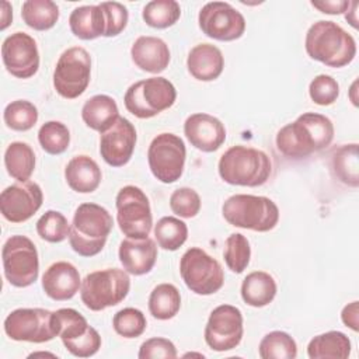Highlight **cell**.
I'll return each mask as SVG.
<instances>
[{
    "label": "cell",
    "mask_w": 359,
    "mask_h": 359,
    "mask_svg": "<svg viewBox=\"0 0 359 359\" xmlns=\"http://www.w3.org/2000/svg\"><path fill=\"white\" fill-rule=\"evenodd\" d=\"M223 258L227 268L234 273H241L247 269L251 258V247L248 238L241 233L230 234L224 241Z\"/></svg>",
    "instance_id": "obj_38"
},
{
    "label": "cell",
    "mask_w": 359,
    "mask_h": 359,
    "mask_svg": "<svg viewBox=\"0 0 359 359\" xmlns=\"http://www.w3.org/2000/svg\"><path fill=\"white\" fill-rule=\"evenodd\" d=\"M130 56L136 67L154 74L164 72L171 60L168 45L161 38L151 35L139 36L130 48Z\"/></svg>",
    "instance_id": "obj_22"
},
{
    "label": "cell",
    "mask_w": 359,
    "mask_h": 359,
    "mask_svg": "<svg viewBox=\"0 0 359 359\" xmlns=\"http://www.w3.org/2000/svg\"><path fill=\"white\" fill-rule=\"evenodd\" d=\"M6 335L18 342L42 344L57 337L53 311L46 309H17L13 310L3 324Z\"/></svg>",
    "instance_id": "obj_13"
},
{
    "label": "cell",
    "mask_w": 359,
    "mask_h": 359,
    "mask_svg": "<svg viewBox=\"0 0 359 359\" xmlns=\"http://www.w3.org/2000/svg\"><path fill=\"white\" fill-rule=\"evenodd\" d=\"M43 194L34 181H17L0 194V210L10 223H22L31 219L42 206Z\"/></svg>",
    "instance_id": "obj_16"
},
{
    "label": "cell",
    "mask_w": 359,
    "mask_h": 359,
    "mask_svg": "<svg viewBox=\"0 0 359 359\" xmlns=\"http://www.w3.org/2000/svg\"><path fill=\"white\" fill-rule=\"evenodd\" d=\"M220 178L238 187H261L272 172V163L268 154L251 146H231L217 164Z\"/></svg>",
    "instance_id": "obj_4"
},
{
    "label": "cell",
    "mask_w": 359,
    "mask_h": 359,
    "mask_svg": "<svg viewBox=\"0 0 359 359\" xmlns=\"http://www.w3.org/2000/svg\"><path fill=\"white\" fill-rule=\"evenodd\" d=\"M116 222L126 237H149L153 226V215L147 195L135 185L121 188L115 198Z\"/></svg>",
    "instance_id": "obj_11"
},
{
    "label": "cell",
    "mask_w": 359,
    "mask_h": 359,
    "mask_svg": "<svg viewBox=\"0 0 359 359\" xmlns=\"http://www.w3.org/2000/svg\"><path fill=\"white\" fill-rule=\"evenodd\" d=\"M278 292L273 276L265 271L250 272L241 282V299L251 307H265L275 299Z\"/></svg>",
    "instance_id": "obj_27"
},
{
    "label": "cell",
    "mask_w": 359,
    "mask_h": 359,
    "mask_svg": "<svg viewBox=\"0 0 359 359\" xmlns=\"http://www.w3.org/2000/svg\"><path fill=\"white\" fill-rule=\"evenodd\" d=\"M258 353L262 359H294L297 344L285 331H271L261 339Z\"/></svg>",
    "instance_id": "obj_36"
},
{
    "label": "cell",
    "mask_w": 359,
    "mask_h": 359,
    "mask_svg": "<svg viewBox=\"0 0 359 359\" xmlns=\"http://www.w3.org/2000/svg\"><path fill=\"white\" fill-rule=\"evenodd\" d=\"M331 170L338 181L356 188L359 185L358 143L337 147L331 154Z\"/></svg>",
    "instance_id": "obj_30"
},
{
    "label": "cell",
    "mask_w": 359,
    "mask_h": 359,
    "mask_svg": "<svg viewBox=\"0 0 359 359\" xmlns=\"http://www.w3.org/2000/svg\"><path fill=\"white\" fill-rule=\"evenodd\" d=\"M53 320L57 330V337H60L65 348L88 334V331L93 328L87 323L86 317L74 309L65 307L53 311Z\"/></svg>",
    "instance_id": "obj_33"
},
{
    "label": "cell",
    "mask_w": 359,
    "mask_h": 359,
    "mask_svg": "<svg viewBox=\"0 0 359 359\" xmlns=\"http://www.w3.org/2000/svg\"><path fill=\"white\" fill-rule=\"evenodd\" d=\"M222 215L234 227L259 233L272 230L279 222V208L272 199L250 194L229 196L222 206Z\"/></svg>",
    "instance_id": "obj_5"
},
{
    "label": "cell",
    "mask_w": 359,
    "mask_h": 359,
    "mask_svg": "<svg viewBox=\"0 0 359 359\" xmlns=\"http://www.w3.org/2000/svg\"><path fill=\"white\" fill-rule=\"evenodd\" d=\"M310 4L317 8L318 11L324 13V14H330V15H337V14H344L351 1L348 0H320V1H310Z\"/></svg>",
    "instance_id": "obj_46"
},
{
    "label": "cell",
    "mask_w": 359,
    "mask_h": 359,
    "mask_svg": "<svg viewBox=\"0 0 359 359\" xmlns=\"http://www.w3.org/2000/svg\"><path fill=\"white\" fill-rule=\"evenodd\" d=\"M201 206V196L194 188H178L170 196V208L172 213L182 219L195 217L199 213Z\"/></svg>",
    "instance_id": "obj_42"
},
{
    "label": "cell",
    "mask_w": 359,
    "mask_h": 359,
    "mask_svg": "<svg viewBox=\"0 0 359 359\" xmlns=\"http://www.w3.org/2000/svg\"><path fill=\"white\" fill-rule=\"evenodd\" d=\"M112 327L123 338H137L146 331L147 321L139 309L125 307L114 314Z\"/></svg>",
    "instance_id": "obj_41"
},
{
    "label": "cell",
    "mask_w": 359,
    "mask_h": 359,
    "mask_svg": "<svg viewBox=\"0 0 359 359\" xmlns=\"http://www.w3.org/2000/svg\"><path fill=\"white\" fill-rule=\"evenodd\" d=\"M91 79V56L81 46L67 48L57 59L53 70V87L67 100L80 97Z\"/></svg>",
    "instance_id": "obj_10"
},
{
    "label": "cell",
    "mask_w": 359,
    "mask_h": 359,
    "mask_svg": "<svg viewBox=\"0 0 359 359\" xmlns=\"http://www.w3.org/2000/svg\"><path fill=\"white\" fill-rule=\"evenodd\" d=\"M31 356H52V358H56V355L49 353V352H34V353L29 355V358H31Z\"/></svg>",
    "instance_id": "obj_51"
},
{
    "label": "cell",
    "mask_w": 359,
    "mask_h": 359,
    "mask_svg": "<svg viewBox=\"0 0 359 359\" xmlns=\"http://www.w3.org/2000/svg\"><path fill=\"white\" fill-rule=\"evenodd\" d=\"M69 25L74 36L84 41L104 36L107 29L104 10L100 4L76 7L69 17Z\"/></svg>",
    "instance_id": "obj_26"
},
{
    "label": "cell",
    "mask_w": 359,
    "mask_h": 359,
    "mask_svg": "<svg viewBox=\"0 0 359 359\" xmlns=\"http://www.w3.org/2000/svg\"><path fill=\"white\" fill-rule=\"evenodd\" d=\"M244 334V318L238 307L220 304L212 310L205 327V342L216 352L237 348Z\"/></svg>",
    "instance_id": "obj_14"
},
{
    "label": "cell",
    "mask_w": 359,
    "mask_h": 359,
    "mask_svg": "<svg viewBox=\"0 0 359 359\" xmlns=\"http://www.w3.org/2000/svg\"><path fill=\"white\" fill-rule=\"evenodd\" d=\"M38 142L48 154H62L70 144L69 128L59 121H48L38 130Z\"/></svg>",
    "instance_id": "obj_39"
},
{
    "label": "cell",
    "mask_w": 359,
    "mask_h": 359,
    "mask_svg": "<svg viewBox=\"0 0 359 359\" xmlns=\"http://www.w3.org/2000/svg\"><path fill=\"white\" fill-rule=\"evenodd\" d=\"M142 17L149 27L164 29L180 20L181 7L175 0H153L143 7Z\"/></svg>",
    "instance_id": "obj_35"
},
{
    "label": "cell",
    "mask_w": 359,
    "mask_h": 359,
    "mask_svg": "<svg viewBox=\"0 0 359 359\" xmlns=\"http://www.w3.org/2000/svg\"><path fill=\"white\" fill-rule=\"evenodd\" d=\"M8 175L17 181H28L35 170V153L25 142H13L4 151Z\"/></svg>",
    "instance_id": "obj_29"
},
{
    "label": "cell",
    "mask_w": 359,
    "mask_h": 359,
    "mask_svg": "<svg viewBox=\"0 0 359 359\" xmlns=\"http://www.w3.org/2000/svg\"><path fill=\"white\" fill-rule=\"evenodd\" d=\"M116 101L107 94H97L88 98L81 108L83 122L93 130L104 133L119 118Z\"/></svg>",
    "instance_id": "obj_25"
},
{
    "label": "cell",
    "mask_w": 359,
    "mask_h": 359,
    "mask_svg": "<svg viewBox=\"0 0 359 359\" xmlns=\"http://www.w3.org/2000/svg\"><path fill=\"white\" fill-rule=\"evenodd\" d=\"M38 236L48 243H62L69 237L70 224L59 210H46L36 222Z\"/></svg>",
    "instance_id": "obj_40"
},
{
    "label": "cell",
    "mask_w": 359,
    "mask_h": 359,
    "mask_svg": "<svg viewBox=\"0 0 359 359\" xmlns=\"http://www.w3.org/2000/svg\"><path fill=\"white\" fill-rule=\"evenodd\" d=\"M332 121L317 112H304L276 133L278 150L289 158H304L328 147L334 139Z\"/></svg>",
    "instance_id": "obj_1"
},
{
    "label": "cell",
    "mask_w": 359,
    "mask_h": 359,
    "mask_svg": "<svg viewBox=\"0 0 359 359\" xmlns=\"http://www.w3.org/2000/svg\"><path fill=\"white\" fill-rule=\"evenodd\" d=\"M198 24L206 36L222 42L236 41L245 32L244 15L226 1L206 3L198 14Z\"/></svg>",
    "instance_id": "obj_15"
},
{
    "label": "cell",
    "mask_w": 359,
    "mask_h": 359,
    "mask_svg": "<svg viewBox=\"0 0 359 359\" xmlns=\"http://www.w3.org/2000/svg\"><path fill=\"white\" fill-rule=\"evenodd\" d=\"M351 341L341 331H327L316 335L307 345L310 359H346L351 355Z\"/></svg>",
    "instance_id": "obj_28"
},
{
    "label": "cell",
    "mask_w": 359,
    "mask_h": 359,
    "mask_svg": "<svg viewBox=\"0 0 359 359\" xmlns=\"http://www.w3.org/2000/svg\"><path fill=\"white\" fill-rule=\"evenodd\" d=\"M184 135L198 150L212 153L226 140V128L220 119L205 112L189 115L184 122Z\"/></svg>",
    "instance_id": "obj_19"
},
{
    "label": "cell",
    "mask_w": 359,
    "mask_h": 359,
    "mask_svg": "<svg viewBox=\"0 0 359 359\" xmlns=\"http://www.w3.org/2000/svg\"><path fill=\"white\" fill-rule=\"evenodd\" d=\"M4 276L15 287L32 285L39 275L38 250L31 238L14 234L6 240L1 250Z\"/></svg>",
    "instance_id": "obj_9"
},
{
    "label": "cell",
    "mask_w": 359,
    "mask_h": 359,
    "mask_svg": "<svg viewBox=\"0 0 359 359\" xmlns=\"http://www.w3.org/2000/svg\"><path fill=\"white\" fill-rule=\"evenodd\" d=\"M65 178L67 185L79 194L94 192L102 180L101 168L90 156H74L65 167Z\"/></svg>",
    "instance_id": "obj_24"
},
{
    "label": "cell",
    "mask_w": 359,
    "mask_h": 359,
    "mask_svg": "<svg viewBox=\"0 0 359 359\" xmlns=\"http://www.w3.org/2000/svg\"><path fill=\"white\" fill-rule=\"evenodd\" d=\"M118 257L128 273L135 276L146 275L153 269L157 261V245L150 237H126L119 244Z\"/></svg>",
    "instance_id": "obj_21"
},
{
    "label": "cell",
    "mask_w": 359,
    "mask_h": 359,
    "mask_svg": "<svg viewBox=\"0 0 359 359\" xmlns=\"http://www.w3.org/2000/svg\"><path fill=\"white\" fill-rule=\"evenodd\" d=\"M3 119L7 128L17 132H25L34 128L38 121L36 107L27 100H15L6 105Z\"/></svg>",
    "instance_id": "obj_37"
},
{
    "label": "cell",
    "mask_w": 359,
    "mask_h": 359,
    "mask_svg": "<svg viewBox=\"0 0 359 359\" xmlns=\"http://www.w3.org/2000/svg\"><path fill=\"white\" fill-rule=\"evenodd\" d=\"M100 6L104 10L105 22H107V29L104 36L111 38V36L119 35L128 25V20H129L128 8L118 1H102L100 3Z\"/></svg>",
    "instance_id": "obj_44"
},
{
    "label": "cell",
    "mask_w": 359,
    "mask_h": 359,
    "mask_svg": "<svg viewBox=\"0 0 359 359\" xmlns=\"http://www.w3.org/2000/svg\"><path fill=\"white\" fill-rule=\"evenodd\" d=\"M180 273L185 286L201 296L213 294L224 285L220 262L199 247H191L182 254Z\"/></svg>",
    "instance_id": "obj_8"
},
{
    "label": "cell",
    "mask_w": 359,
    "mask_h": 359,
    "mask_svg": "<svg viewBox=\"0 0 359 359\" xmlns=\"http://www.w3.org/2000/svg\"><path fill=\"white\" fill-rule=\"evenodd\" d=\"M22 21L35 31H48L59 20V7L52 0H27L21 7Z\"/></svg>",
    "instance_id": "obj_32"
},
{
    "label": "cell",
    "mask_w": 359,
    "mask_h": 359,
    "mask_svg": "<svg viewBox=\"0 0 359 359\" xmlns=\"http://www.w3.org/2000/svg\"><path fill=\"white\" fill-rule=\"evenodd\" d=\"M177 348L168 338L154 337L146 339L140 348L137 358L139 359H174L177 358Z\"/></svg>",
    "instance_id": "obj_45"
},
{
    "label": "cell",
    "mask_w": 359,
    "mask_h": 359,
    "mask_svg": "<svg viewBox=\"0 0 359 359\" xmlns=\"http://www.w3.org/2000/svg\"><path fill=\"white\" fill-rule=\"evenodd\" d=\"M154 237L163 250L175 251L188 238V226L175 216H164L154 226Z\"/></svg>",
    "instance_id": "obj_34"
},
{
    "label": "cell",
    "mask_w": 359,
    "mask_h": 359,
    "mask_svg": "<svg viewBox=\"0 0 359 359\" xmlns=\"http://www.w3.org/2000/svg\"><path fill=\"white\" fill-rule=\"evenodd\" d=\"M187 69L199 81H213L224 69V56L212 43H198L188 53Z\"/></svg>",
    "instance_id": "obj_23"
},
{
    "label": "cell",
    "mask_w": 359,
    "mask_h": 359,
    "mask_svg": "<svg viewBox=\"0 0 359 359\" xmlns=\"http://www.w3.org/2000/svg\"><path fill=\"white\" fill-rule=\"evenodd\" d=\"M137 133L133 123L119 116L115 123L101 133L100 154L111 167H122L129 163L135 151Z\"/></svg>",
    "instance_id": "obj_18"
},
{
    "label": "cell",
    "mask_w": 359,
    "mask_h": 359,
    "mask_svg": "<svg viewBox=\"0 0 359 359\" xmlns=\"http://www.w3.org/2000/svg\"><path fill=\"white\" fill-rule=\"evenodd\" d=\"M13 21V8L10 6L8 1H3L1 3V24H0V29L4 31Z\"/></svg>",
    "instance_id": "obj_48"
},
{
    "label": "cell",
    "mask_w": 359,
    "mask_h": 359,
    "mask_svg": "<svg viewBox=\"0 0 359 359\" xmlns=\"http://www.w3.org/2000/svg\"><path fill=\"white\" fill-rule=\"evenodd\" d=\"M177 100L174 84L161 76L139 80L125 93V108L140 119H147L171 108Z\"/></svg>",
    "instance_id": "obj_7"
},
{
    "label": "cell",
    "mask_w": 359,
    "mask_h": 359,
    "mask_svg": "<svg viewBox=\"0 0 359 359\" xmlns=\"http://www.w3.org/2000/svg\"><path fill=\"white\" fill-rule=\"evenodd\" d=\"M1 59L7 72L17 79H29L39 69L38 45L31 35L21 31L3 41Z\"/></svg>",
    "instance_id": "obj_17"
},
{
    "label": "cell",
    "mask_w": 359,
    "mask_h": 359,
    "mask_svg": "<svg viewBox=\"0 0 359 359\" xmlns=\"http://www.w3.org/2000/svg\"><path fill=\"white\" fill-rule=\"evenodd\" d=\"M309 95L317 105H331L339 97V84L330 74H318L310 81Z\"/></svg>",
    "instance_id": "obj_43"
},
{
    "label": "cell",
    "mask_w": 359,
    "mask_h": 359,
    "mask_svg": "<svg viewBox=\"0 0 359 359\" xmlns=\"http://www.w3.org/2000/svg\"><path fill=\"white\" fill-rule=\"evenodd\" d=\"M307 55L330 67H344L356 56V41L334 21L320 20L310 25L304 38Z\"/></svg>",
    "instance_id": "obj_2"
},
{
    "label": "cell",
    "mask_w": 359,
    "mask_h": 359,
    "mask_svg": "<svg viewBox=\"0 0 359 359\" xmlns=\"http://www.w3.org/2000/svg\"><path fill=\"white\" fill-rule=\"evenodd\" d=\"M112 227L114 219L104 206L93 202L81 203L70 224V247L81 257H94L105 247Z\"/></svg>",
    "instance_id": "obj_3"
},
{
    "label": "cell",
    "mask_w": 359,
    "mask_h": 359,
    "mask_svg": "<svg viewBox=\"0 0 359 359\" xmlns=\"http://www.w3.org/2000/svg\"><path fill=\"white\" fill-rule=\"evenodd\" d=\"M81 286L79 269L67 262H53L42 275V289L48 297L56 302L70 300Z\"/></svg>",
    "instance_id": "obj_20"
},
{
    "label": "cell",
    "mask_w": 359,
    "mask_h": 359,
    "mask_svg": "<svg viewBox=\"0 0 359 359\" xmlns=\"http://www.w3.org/2000/svg\"><path fill=\"white\" fill-rule=\"evenodd\" d=\"M185 158L187 147L184 140L170 132L157 135L147 149L149 168L163 184H172L181 178Z\"/></svg>",
    "instance_id": "obj_12"
},
{
    "label": "cell",
    "mask_w": 359,
    "mask_h": 359,
    "mask_svg": "<svg viewBox=\"0 0 359 359\" xmlns=\"http://www.w3.org/2000/svg\"><path fill=\"white\" fill-rule=\"evenodd\" d=\"M356 8H358V1H352V3L349 4L348 10L345 11V18H346V21H348L353 28H358V18H356L358 11H356Z\"/></svg>",
    "instance_id": "obj_49"
},
{
    "label": "cell",
    "mask_w": 359,
    "mask_h": 359,
    "mask_svg": "<svg viewBox=\"0 0 359 359\" xmlns=\"http://www.w3.org/2000/svg\"><path fill=\"white\" fill-rule=\"evenodd\" d=\"M341 320L345 324V327L351 328L352 331L359 330V302L353 300L348 303L342 311H341Z\"/></svg>",
    "instance_id": "obj_47"
},
{
    "label": "cell",
    "mask_w": 359,
    "mask_h": 359,
    "mask_svg": "<svg viewBox=\"0 0 359 359\" xmlns=\"http://www.w3.org/2000/svg\"><path fill=\"white\" fill-rule=\"evenodd\" d=\"M147 306L154 318L161 321L170 320L175 317L181 309L180 290L172 283H160L151 290Z\"/></svg>",
    "instance_id": "obj_31"
},
{
    "label": "cell",
    "mask_w": 359,
    "mask_h": 359,
    "mask_svg": "<svg viewBox=\"0 0 359 359\" xmlns=\"http://www.w3.org/2000/svg\"><path fill=\"white\" fill-rule=\"evenodd\" d=\"M356 87H358V80H355L351 86V90H349V98L352 101V104L355 107H358V97H356Z\"/></svg>",
    "instance_id": "obj_50"
},
{
    "label": "cell",
    "mask_w": 359,
    "mask_h": 359,
    "mask_svg": "<svg viewBox=\"0 0 359 359\" xmlns=\"http://www.w3.org/2000/svg\"><path fill=\"white\" fill-rule=\"evenodd\" d=\"M129 290L128 272L119 268H107L86 275L80 286V299L88 310L101 311L119 304Z\"/></svg>",
    "instance_id": "obj_6"
}]
</instances>
